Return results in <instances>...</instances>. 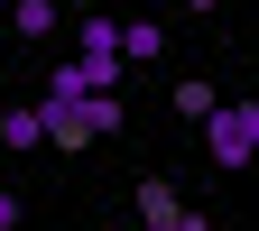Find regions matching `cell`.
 Wrapping results in <instances>:
<instances>
[{
	"label": "cell",
	"mask_w": 259,
	"mask_h": 231,
	"mask_svg": "<svg viewBox=\"0 0 259 231\" xmlns=\"http://www.w3.org/2000/svg\"><path fill=\"white\" fill-rule=\"evenodd\" d=\"M47 148H93V139H111L120 129V93H93V102H56L47 93Z\"/></svg>",
	"instance_id": "1"
},
{
	"label": "cell",
	"mask_w": 259,
	"mask_h": 231,
	"mask_svg": "<svg viewBox=\"0 0 259 231\" xmlns=\"http://www.w3.org/2000/svg\"><path fill=\"white\" fill-rule=\"evenodd\" d=\"M204 157H213V167H250V157H259V102H222L213 120H204Z\"/></svg>",
	"instance_id": "2"
},
{
	"label": "cell",
	"mask_w": 259,
	"mask_h": 231,
	"mask_svg": "<svg viewBox=\"0 0 259 231\" xmlns=\"http://www.w3.org/2000/svg\"><path fill=\"white\" fill-rule=\"evenodd\" d=\"M130 213H139V231H213V213H204V204H185V194H176L167 176H148Z\"/></svg>",
	"instance_id": "3"
},
{
	"label": "cell",
	"mask_w": 259,
	"mask_h": 231,
	"mask_svg": "<svg viewBox=\"0 0 259 231\" xmlns=\"http://www.w3.org/2000/svg\"><path fill=\"white\" fill-rule=\"evenodd\" d=\"M0 148H10V157L47 148V111H37V102H10V111H0Z\"/></svg>",
	"instance_id": "4"
},
{
	"label": "cell",
	"mask_w": 259,
	"mask_h": 231,
	"mask_svg": "<svg viewBox=\"0 0 259 231\" xmlns=\"http://www.w3.org/2000/svg\"><path fill=\"white\" fill-rule=\"evenodd\" d=\"M120 56H130V65H148V56H167V37H157V19H130V28H120Z\"/></svg>",
	"instance_id": "5"
},
{
	"label": "cell",
	"mask_w": 259,
	"mask_h": 231,
	"mask_svg": "<svg viewBox=\"0 0 259 231\" xmlns=\"http://www.w3.org/2000/svg\"><path fill=\"white\" fill-rule=\"evenodd\" d=\"M120 28H130V19H111V10H93V19H83V56H120Z\"/></svg>",
	"instance_id": "6"
},
{
	"label": "cell",
	"mask_w": 259,
	"mask_h": 231,
	"mask_svg": "<svg viewBox=\"0 0 259 231\" xmlns=\"http://www.w3.org/2000/svg\"><path fill=\"white\" fill-rule=\"evenodd\" d=\"M176 111H185V120H213L222 93H213V83H176Z\"/></svg>",
	"instance_id": "7"
},
{
	"label": "cell",
	"mask_w": 259,
	"mask_h": 231,
	"mask_svg": "<svg viewBox=\"0 0 259 231\" xmlns=\"http://www.w3.org/2000/svg\"><path fill=\"white\" fill-rule=\"evenodd\" d=\"M10 28H19V37H47V28H56V10H47V0H19V10H10Z\"/></svg>",
	"instance_id": "8"
},
{
	"label": "cell",
	"mask_w": 259,
	"mask_h": 231,
	"mask_svg": "<svg viewBox=\"0 0 259 231\" xmlns=\"http://www.w3.org/2000/svg\"><path fill=\"white\" fill-rule=\"evenodd\" d=\"M0 231H19V204H10V194H0Z\"/></svg>",
	"instance_id": "9"
},
{
	"label": "cell",
	"mask_w": 259,
	"mask_h": 231,
	"mask_svg": "<svg viewBox=\"0 0 259 231\" xmlns=\"http://www.w3.org/2000/svg\"><path fill=\"white\" fill-rule=\"evenodd\" d=\"M194 10H222V0H194Z\"/></svg>",
	"instance_id": "10"
},
{
	"label": "cell",
	"mask_w": 259,
	"mask_h": 231,
	"mask_svg": "<svg viewBox=\"0 0 259 231\" xmlns=\"http://www.w3.org/2000/svg\"><path fill=\"white\" fill-rule=\"evenodd\" d=\"M0 10H19V0H0Z\"/></svg>",
	"instance_id": "11"
},
{
	"label": "cell",
	"mask_w": 259,
	"mask_h": 231,
	"mask_svg": "<svg viewBox=\"0 0 259 231\" xmlns=\"http://www.w3.org/2000/svg\"><path fill=\"white\" fill-rule=\"evenodd\" d=\"M0 111H10V93H0Z\"/></svg>",
	"instance_id": "12"
},
{
	"label": "cell",
	"mask_w": 259,
	"mask_h": 231,
	"mask_svg": "<svg viewBox=\"0 0 259 231\" xmlns=\"http://www.w3.org/2000/svg\"><path fill=\"white\" fill-rule=\"evenodd\" d=\"M0 157H10V148H0Z\"/></svg>",
	"instance_id": "13"
}]
</instances>
